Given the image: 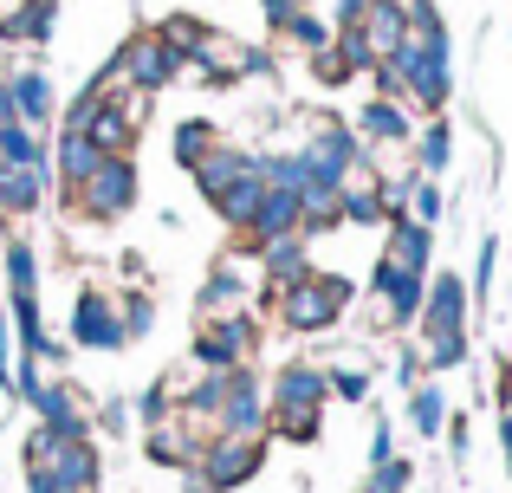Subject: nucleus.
I'll list each match as a JSON object with an SVG mask.
<instances>
[{
    "instance_id": "nucleus-2",
    "label": "nucleus",
    "mask_w": 512,
    "mask_h": 493,
    "mask_svg": "<svg viewBox=\"0 0 512 493\" xmlns=\"http://www.w3.org/2000/svg\"><path fill=\"white\" fill-rule=\"evenodd\" d=\"M383 65L396 72L402 104H409L415 117L448 111V98H454V33H409Z\"/></svg>"
},
{
    "instance_id": "nucleus-20",
    "label": "nucleus",
    "mask_w": 512,
    "mask_h": 493,
    "mask_svg": "<svg viewBox=\"0 0 512 493\" xmlns=\"http://www.w3.org/2000/svg\"><path fill=\"white\" fill-rule=\"evenodd\" d=\"M253 273H260V292H279L292 279L312 273V234H286V241L253 247Z\"/></svg>"
},
{
    "instance_id": "nucleus-16",
    "label": "nucleus",
    "mask_w": 512,
    "mask_h": 493,
    "mask_svg": "<svg viewBox=\"0 0 512 493\" xmlns=\"http://www.w3.org/2000/svg\"><path fill=\"white\" fill-rule=\"evenodd\" d=\"M7 91H13V117L33 130L59 124V85H52L46 65H7Z\"/></svg>"
},
{
    "instance_id": "nucleus-8",
    "label": "nucleus",
    "mask_w": 512,
    "mask_h": 493,
    "mask_svg": "<svg viewBox=\"0 0 512 493\" xmlns=\"http://www.w3.org/2000/svg\"><path fill=\"white\" fill-rule=\"evenodd\" d=\"M299 150L312 156L325 176H338V182L357 163H370V143L350 130V117H331V111H312V117H305V143H299Z\"/></svg>"
},
{
    "instance_id": "nucleus-1",
    "label": "nucleus",
    "mask_w": 512,
    "mask_h": 493,
    "mask_svg": "<svg viewBox=\"0 0 512 493\" xmlns=\"http://www.w3.org/2000/svg\"><path fill=\"white\" fill-rule=\"evenodd\" d=\"M260 305L279 318V331H292V338H325V331L344 325L350 305H357V286H350L344 273H325V266H312V273L292 279V286L260 292Z\"/></svg>"
},
{
    "instance_id": "nucleus-50",
    "label": "nucleus",
    "mask_w": 512,
    "mask_h": 493,
    "mask_svg": "<svg viewBox=\"0 0 512 493\" xmlns=\"http://www.w3.org/2000/svg\"><path fill=\"white\" fill-rule=\"evenodd\" d=\"M46 7H59V0H46Z\"/></svg>"
},
{
    "instance_id": "nucleus-19",
    "label": "nucleus",
    "mask_w": 512,
    "mask_h": 493,
    "mask_svg": "<svg viewBox=\"0 0 512 493\" xmlns=\"http://www.w3.org/2000/svg\"><path fill=\"white\" fill-rule=\"evenodd\" d=\"M59 189L52 182V169H20V163H0V221H33L39 208H46V195Z\"/></svg>"
},
{
    "instance_id": "nucleus-32",
    "label": "nucleus",
    "mask_w": 512,
    "mask_h": 493,
    "mask_svg": "<svg viewBox=\"0 0 512 493\" xmlns=\"http://www.w3.org/2000/svg\"><path fill=\"white\" fill-rule=\"evenodd\" d=\"M325 383H331V403H370V390H376V370L363 364V357H331L325 364Z\"/></svg>"
},
{
    "instance_id": "nucleus-30",
    "label": "nucleus",
    "mask_w": 512,
    "mask_h": 493,
    "mask_svg": "<svg viewBox=\"0 0 512 493\" xmlns=\"http://www.w3.org/2000/svg\"><path fill=\"white\" fill-rule=\"evenodd\" d=\"M0 163H20V169H52V137L33 124H0Z\"/></svg>"
},
{
    "instance_id": "nucleus-5",
    "label": "nucleus",
    "mask_w": 512,
    "mask_h": 493,
    "mask_svg": "<svg viewBox=\"0 0 512 493\" xmlns=\"http://www.w3.org/2000/svg\"><path fill=\"white\" fill-rule=\"evenodd\" d=\"M26 409L39 416V429H52L59 442H78V435H98V403L78 390L72 377H39L33 396H20Z\"/></svg>"
},
{
    "instance_id": "nucleus-45",
    "label": "nucleus",
    "mask_w": 512,
    "mask_h": 493,
    "mask_svg": "<svg viewBox=\"0 0 512 493\" xmlns=\"http://www.w3.org/2000/svg\"><path fill=\"white\" fill-rule=\"evenodd\" d=\"M312 7L325 13L331 26H357V20H363V7H370V0H312Z\"/></svg>"
},
{
    "instance_id": "nucleus-34",
    "label": "nucleus",
    "mask_w": 512,
    "mask_h": 493,
    "mask_svg": "<svg viewBox=\"0 0 512 493\" xmlns=\"http://www.w3.org/2000/svg\"><path fill=\"white\" fill-rule=\"evenodd\" d=\"M260 195H266V182L260 176H253V169H247V176H240L234 182V189H227V195H214V215H221V228H234V234H247V221H253V208H260Z\"/></svg>"
},
{
    "instance_id": "nucleus-21",
    "label": "nucleus",
    "mask_w": 512,
    "mask_h": 493,
    "mask_svg": "<svg viewBox=\"0 0 512 493\" xmlns=\"http://www.w3.org/2000/svg\"><path fill=\"white\" fill-rule=\"evenodd\" d=\"M98 143L85 137V130H52V182H59V202L72 208V195H78V182L98 169Z\"/></svg>"
},
{
    "instance_id": "nucleus-18",
    "label": "nucleus",
    "mask_w": 512,
    "mask_h": 493,
    "mask_svg": "<svg viewBox=\"0 0 512 493\" xmlns=\"http://www.w3.org/2000/svg\"><path fill=\"white\" fill-rule=\"evenodd\" d=\"M350 130H357L370 150H409L415 111H409V104H396V98H363L357 117H350Z\"/></svg>"
},
{
    "instance_id": "nucleus-38",
    "label": "nucleus",
    "mask_w": 512,
    "mask_h": 493,
    "mask_svg": "<svg viewBox=\"0 0 512 493\" xmlns=\"http://www.w3.org/2000/svg\"><path fill=\"white\" fill-rule=\"evenodd\" d=\"M493 286H500V234H487V241H480L474 273H467V299L487 305V299H493Z\"/></svg>"
},
{
    "instance_id": "nucleus-41",
    "label": "nucleus",
    "mask_w": 512,
    "mask_h": 493,
    "mask_svg": "<svg viewBox=\"0 0 512 493\" xmlns=\"http://www.w3.org/2000/svg\"><path fill=\"white\" fill-rule=\"evenodd\" d=\"M137 429V409L124 403V396H111V403H98V435H130Z\"/></svg>"
},
{
    "instance_id": "nucleus-13",
    "label": "nucleus",
    "mask_w": 512,
    "mask_h": 493,
    "mask_svg": "<svg viewBox=\"0 0 512 493\" xmlns=\"http://www.w3.org/2000/svg\"><path fill=\"white\" fill-rule=\"evenodd\" d=\"M266 377L253 364H240V370H227V396H221V409H214V435H266Z\"/></svg>"
},
{
    "instance_id": "nucleus-35",
    "label": "nucleus",
    "mask_w": 512,
    "mask_h": 493,
    "mask_svg": "<svg viewBox=\"0 0 512 493\" xmlns=\"http://www.w3.org/2000/svg\"><path fill=\"white\" fill-rule=\"evenodd\" d=\"M279 39H286V46H299L305 59H312V52H325L331 39H338V26H331L325 13L312 7V0H305V7H299V13H292V20H286V33H279Z\"/></svg>"
},
{
    "instance_id": "nucleus-15",
    "label": "nucleus",
    "mask_w": 512,
    "mask_h": 493,
    "mask_svg": "<svg viewBox=\"0 0 512 493\" xmlns=\"http://www.w3.org/2000/svg\"><path fill=\"white\" fill-rule=\"evenodd\" d=\"M234 312H253V273L234 253H221L195 292V318H234Z\"/></svg>"
},
{
    "instance_id": "nucleus-26",
    "label": "nucleus",
    "mask_w": 512,
    "mask_h": 493,
    "mask_svg": "<svg viewBox=\"0 0 512 493\" xmlns=\"http://www.w3.org/2000/svg\"><path fill=\"white\" fill-rule=\"evenodd\" d=\"M357 33H363V46H370V59L383 65L389 52L409 39V7H402V0H370L363 20H357Z\"/></svg>"
},
{
    "instance_id": "nucleus-33",
    "label": "nucleus",
    "mask_w": 512,
    "mask_h": 493,
    "mask_svg": "<svg viewBox=\"0 0 512 493\" xmlns=\"http://www.w3.org/2000/svg\"><path fill=\"white\" fill-rule=\"evenodd\" d=\"M214 143H221V130H214L208 117H182V124L169 130V156H175V169H182V176H188V169H195L201 156L214 150Z\"/></svg>"
},
{
    "instance_id": "nucleus-42",
    "label": "nucleus",
    "mask_w": 512,
    "mask_h": 493,
    "mask_svg": "<svg viewBox=\"0 0 512 493\" xmlns=\"http://www.w3.org/2000/svg\"><path fill=\"white\" fill-rule=\"evenodd\" d=\"M389 377H396V390H402V396H409V390H415V383H422V377H428V370H422V351H415V344H402V351H396V364H389Z\"/></svg>"
},
{
    "instance_id": "nucleus-25",
    "label": "nucleus",
    "mask_w": 512,
    "mask_h": 493,
    "mask_svg": "<svg viewBox=\"0 0 512 493\" xmlns=\"http://www.w3.org/2000/svg\"><path fill=\"white\" fill-rule=\"evenodd\" d=\"M383 260H396L402 273H435V228H422V221H409V215H396L383 228Z\"/></svg>"
},
{
    "instance_id": "nucleus-43",
    "label": "nucleus",
    "mask_w": 512,
    "mask_h": 493,
    "mask_svg": "<svg viewBox=\"0 0 512 493\" xmlns=\"http://www.w3.org/2000/svg\"><path fill=\"white\" fill-rule=\"evenodd\" d=\"M389 455H402V448H396V422L376 416V422H370V448H363V461L376 468V461H389Z\"/></svg>"
},
{
    "instance_id": "nucleus-11",
    "label": "nucleus",
    "mask_w": 512,
    "mask_h": 493,
    "mask_svg": "<svg viewBox=\"0 0 512 493\" xmlns=\"http://www.w3.org/2000/svg\"><path fill=\"white\" fill-rule=\"evenodd\" d=\"M467 325H474V299H467L461 266H435L428 292H422V312H415V338H428V331H467Z\"/></svg>"
},
{
    "instance_id": "nucleus-40",
    "label": "nucleus",
    "mask_w": 512,
    "mask_h": 493,
    "mask_svg": "<svg viewBox=\"0 0 512 493\" xmlns=\"http://www.w3.org/2000/svg\"><path fill=\"white\" fill-rule=\"evenodd\" d=\"M305 65H312V78H318V85H325V91H344L350 78H357V72H350V65H344V52H338V46L312 52V59H305Z\"/></svg>"
},
{
    "instance_id": "nucleus-4",
    "label": "nucleus",
    "mask_w": 512,
    "mask_h": 493,
    "mask_svg": "<svg viewBox=\"0 0 512 493\" xmlns=\"http://www.w3.org/2000/svg\"><path fill=\"white\" fill-rule=\"evenodd\" d=\"M266 344L260 312H234V318H195V344H188V364L195 370H240L253 364Z\"/></svg>"
},
{
    "instance_id": "nucleus-27",
    "label": "nucleus",
    "mask_w": 512,
    "mask_h": 493,
    "mask_svg": "<svg viewBox=\"0 0 512 493\" xmlns=\"http://www.w3.org/2000/svg\"><path fill=\"white\" fill-rule=\"evenodd\" d=\"M409 156H415V176H448V163H454V124H448V111L415 124Z\"/></svg>"
},
{
    "instance_id": "nucleus-36",
    "label": "nucleus",
    "mask_w": 512,
    "mask_h": 493,
    "mask_svg": "<svg viewBox=\"0 0 512 493\" xmlns=\"http://www.w3.org/2000/svg\"><path fill=\"white\" fill-rule=\"evenodd\" d=\"M357 493H415V461L409 455H389V461H376V468H363Z\"/></svg>"
},
{
    "instance_id": "nucleus-24",
    "label": "nucleus",
    "mask_w": 512,
    "mask_h": 493,
    "mask_svg": "<svg viewBox=\"0 0 512 493\" xmlns=\"http://www.w3.org/2000/svg\"><path fill=\"white\" fill-rule=\"evenodd\" d=\"M52 33H59V7H46V0H13V7L0 13V46L46 52Z\"/></svg>"
},
{
    "instance_id": "nucleus-10",
    "label": "nucleus",
    "mask_w": 512,
    "mask_h": 493,
    "mask_svg": "<svg viewBox=\"0 0 512 493\" xmlns=\"http://www.w3.org/2000/svg\"><path fill=\"white\" fill-rule=\"evenodd\" d=\"M117 65H124V91H143V98H156V91H169L175 78H182V59L156 39V26L130 33L124 46H117Z\"/></svg>"
},
{
    "instance_id": "nucleus-46",
    "label": "nucleus",
    "mask_w": 512,
    "mask_h": 493,
    "mask_svg": "<svg viewBox=\"0 0 512 493\" xmlns=\"http://www.w3.org/2000/svg\"><path fill=\"white\" fill-rule=\"evenodd\" d=\"M299 7H305V0H260V20L273 26V33H286V20H292Z\"/></svg>"
},
{
    "instance_id": "nucleus-6",
    "label": "nucleus",
    "mask_w": 512,
    "mask_h": 493,
    "mask_svg": "<svg viewBox=\"0 0 512 493\" xmlns=\"http://www.w3.org/2000/svg\"><path fill=\"white\" fill-rule=\"evenodd\" d=\"M65 344L72 351H130V338H124V318H117V292H104V286H78V299H72V318H65Z\"/></svg>"
},
{
    "instance_id": "nucleus-39",
    "label": "nucleus",
    "mask_w": 512,
    "mask_h": 493,
    "mask_svg": "<svg viewBox=\"0 0 512 493\" xmlns=\"http://www.w3.org/2000/svg\"><path fill=\"white\" fill-rule=\"evenodd\" d=\"M441 215H448V195H441V182H435V176H415V189H409V221L441 228Z\"/></svg>"
},
{
    "instance_id": "nucleus-49",
    "label": "nucleus",
    "mask_w": 512,
    "mask_h": 493,
    "mask_svg": "<svg viewBox=\"0 0 512 493\" xmlns=\"http://www.w3.org/2000/svg\"><path fill=\"white\" fill-rule=\"evenodd\" d=\"M0 124H13V91H7V72H0Z\"/></svg>"
},
{
    "instance_id": "nucleus-48",
    "label": "nucleus",
    "mask_w": 512,
    "mask_h": 493,
    "mask_svg": "<svg viewBox=\"0 0 512 493\" xmlns=\"http://www.w3.org/2000/svg\"><path fill=\"white\" fill-rule=\"evenodd\" d=\"M182 493H214V487L201 481V468H182Z\"/></svg>"
},
{
    "instance_id": "nucleus-23",
    "label": "nucleus",
    "mask_w": 512,
    "mask_h": 493,
    "mask_svg": "<svg viewBox=\"0 0 512 493\" xmlns=\"http://www.w3.org/2000/svg\"><path fill=\"white\" fill-rule=\"evenodd\" d=\"M286 234H305V208H299V195H292V189H266L240 241H247V247H266V241H286Z\"/></svg>"
},
{
    "instance_id": "nucleus-44",
    "label": "nucleus",
    "mask_w": 512,
    "mask_h": 493,
    "mask_svg": "<svg viewBox=\"0 0 512 493\" xmlns=\"http://www.w3.org/2000/svg\"><path fill=\"white\" fill-rule=\"evenodd\" d=\"M13 364H20V344H13L7 312H0V390H7V396H13Z\"/></svg>"
},
{
    "instance_id": "nucleus-28",
    "label": "nucleus",
    "mask_w": 512,
    "mask_h": 493,
    "mask_svg": "<svg viewBox=\"0 0 512 493\" xmlns=\"http://www.w3.org/2000/svg\"><path fill=\"white\" fill-rule=\"evenodd\" d=\"M0 286L7 292H39L46 286V260H39V247L26 241V234H7V247H0Z\"/></svg>"
},
{
    "instance_id": "nucleus-29",
    "label": "nucleus",
    "mask_w": 512,
    "mask_h": 493,
    "mask_svg": "<svg viewBox=\"0 0 512 493\" xmlns=\"http://www.w3.org/2000/svg\"><path fill=\"white\" fill-rule=\"evenodd\" d=\"M448 416H454L448 390H441L435 377H422V383L409 390V435H422V442H435V435L448 429Z\"/></svg>"
},
{
    "instance_id": "nucleus-17",
    "label": "nucleus",
    "mask_w": 512,
    "mask_h": 493,
    "mask_svg": "<svg viewBox=\"0 0 512 493\" xmlns=\"http://www.w3.org/2000/svg\"><path fill=\"white\" fill-rule=\"evenodd\" d=\"M46 468H52V481H59V493H104V448H98V435L52 442Z\"/></svg>"
},
{
    "instance_id": "nucleus-14",
    "label": "nucleus",
    "mask_w": 512,
    "mask_h": 493,
    "mask_svg": "<svg viewBox=\"0 0 512 493\" xmlns=\"http://www.w3.org/2000/svg\"><path fill=\"white\" fill-rule=\"evenodd\" d=\"M266 409H331V383H325V364L318 357H292L266 377Z\"/></svg>"
},
{
    "instance_id": "nucleus-22",
    "label": "nucleus",
    "mask_w": 512,
    "mask_h": 493,
    "mask_svg": "<svg viewBox=\"0 0 512 493\" xmlns=\"http://www.w3.org/2000/svg\"><path fill=\"white\" fill-rule=\"evenodd\" d=\"M247 169H253V150H247V143H227V137H221L195 169H188V182H195L201 202H214V195H227L240 176H247Z\"/></svg>"
},
{
    "instance_id": "nucleus-37",
    "label": "nucleus",
    "mask_w": 512,
    "mask_h": 493,
    "mask_svg": "<svg viewBox=\"0 0 512 493\" xmlns=\"http://www.w3.org/2000/svg\"><path fill=\"white\" fill-rule=\"evenodd\" d=\"M117 318H124V338L130 344H143L156 331V299L143 286H130V292H117Z\"/></svg>"
},
{
    "instance_id": "nucleus-47",
    "label": "nucleus",
    "mask_w": 512,
    "mask_h": 493,
    "mask_svg": "<svg viewBox=\"0 0 512 493\" xmlns=\"http://www.w3.org/2000/svg\"><path fill=\"white\" fill-rule=\"evenodd\" d=\"M500 448H506V474H512V409H500Z\"/></svg>"
},
{
    "instance_id": "nucleus-9",
    "label": "nucleus",
    "mask_w": 512,
    "mask_h": 493,
    "mask_svg": "<svg viewBox=\"0 0 512 493\" xmlns=\"http://www.w3.org/2000/svg\"><path fill=\"white\" fill-rule=\"evenodd\" d=\"M201 448H208V429H201L195 416H182V409H163V416L143 422V455H150L156 468H169V474L195 468Z\"/></svg>"
},
{
    "instance_id": "nucleus-12",
    "label": "nucleus",
    "mask_w": 512,
    "mask_h": 493,
    "mask_svg": "<svg viewBox=\"0 0 512 493\" xmlns=\"http://www.w3.org/2000/svg\"><path fill=\"white\" fill-rule=\"evenodd\" d=\"M143 111H150L143 91H117V98H104L78 130H85L104 156H130V150H137V137H143Z\"/></svg>"
},
{
    "instance_id": "nucleus-31",
    "label": "nucleus",
    "mask_w": 512,
    "mask_h": 493,
    "mask_svg": "<svg viewBox=\"0 0 512 493\" xmlns=\"http://www.w3.org/2000/svg\"><path fill=\"white\" fill-rule=\"evenodd\" d=\"M415 351H422V370H428V377H448V370H467L474 338H467V331H428V338H415Z\"/></svg>"
},
{
    "instance_id": "nucleus-7",
    "label": "nucleus",
    "mask_w": 512,
    "mask_h": 493,
    "mask_svg": "<svg viewBox=\"0 0 512 493\" xmlns=\"http://www.w3.org/2000/svg\"><path fill=\"white\" fill-rule=\"evenodd\" d=\"M201 481L214 493H234V487H253L266 468V435H208V448H201Z\"/></svg>"
},
{
    "instance_id": "nucleus-3",
    "label": "nucleus",
    "mask_w": 512,
    "mask_h": 493,
    "mask_svg": "<svg viewBox=\"0 0 512 493\" xmlns=\"http://www.w3.org/2000/svg\"><path fill=\"white\" fill-rule=\"evenodd\" d=\"M137 202H143V169H137V156H98V169H91V176L78 182V195H72V215L111 228V221H124Z\"/></svg>"
}]
</instances>
